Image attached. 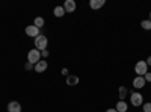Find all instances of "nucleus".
Instances as JSON below:
<instances>
[{"label":"nucleus","instance_id":"f3484780","mask_svg":"<svg viewBox=\"0 0 151 112\" xmlns=\"http://www.w3.org/2000/svg\"><path fill=\"white\" fill-rule=\"evenodd\" d=\"M142 112H151V103H144L142 105Z\"/></svg>","mask_w":151,"mask_h":112},{"label":"nucleus","instance_id":"423d86ee","mask_svg":"<svg viewBox=\"0 0 151 112\" xmlns=\"http://www.w3.org/2000/svg\"><path fill=\"white\" fill-rule=\"evenodd\" d=\"M48 68V64H47V61H44V59H41L38 64H35V67H33V70L36 71V73H44L45 70Z\"/></svg>","mask_w":151,"mask_h":112},{"label":"nucleus","instance_id":"f03ea898","mask_svg":"<svg viewBox=\"0 0 151 112\" xmlns=\"http://www.w3.org/2000/svg\"><path fill=\"white\" fill-rule=\"evenodd\" d=\"M42 58H41V52L40 50H36V48H32V50H29L27 53V62H30L32 65L38 64Z\"/></svg>","mask_w":151,"mask_h":112},{"label":"nucleus","instance_id":"1a4fd4ad","mask_svg":"<svg viewBox=\"0 0 151 112\" xmlns=\"http://www.w3.org/2000/svg\"><path fill=\"white\" fill-rule=\"evenodd\" d=\"M8 112H21V105L18 102H9Z\"/></svg>","mask_w":151,"mask_h":112},{"label":"nucleus","instance_id":"ddd939ff","mask_svg":"<svg viewBox=\"0 0 151 112\" xmlns=\"http://www.w3.org/2000/svg\"><path fill=\"white\" fill-rule=\"evenodd\" d=\"M53 14H55V17H58V18L64 17V14H65L64 6H56V8H55V11H53Z\"/></svg>","mask_w":151,"mask_h":112},{"label":"nucleus","instance_id":"4be33fe9","mask_svg":"<svg viewBox=\"0 0 151 112\" xmlns=\"http://www.w3.org/2000/svg\"><path fill=\"white\" fill-rule=\"evenodd\" d=\"M145 62H147V65H148V67H151V56H148V59H147Z\"/></svg>","mask_w":151,"mask_h":112},{"label":"nucleus","instance_id":"f8f14e48","mask_svg":"<svg viewBox=\"0 0 151 112\" xmlns=\"http://www.w3.org/2000/svg\"><path fill=\"white\" fill-rule=\"evenodd\" d=\"M79 82H80V79H79L77 76H68V77H67V85H68V86H76Z\"/></svg>","mask_w":151,"mask_h":112},{"label":"nucleus","instance_id":"2eb2a0df","mask_svg":"<svg viewBox=\"0 0 151 112\" xmlns=\"http://www.w3.org/2000/svg\"><path fill=\"white\" fill-rule=\"evenodd\" d=\"M141 27L145 30H151V21L150 20H142L141 21Z\"/></svg>","mask_w":151,"mask_h":112},{"label":"nucleus","instance_id":"7ed1b4c3","mask_svg":"<svg viewBox=\"0 0 151 112\" xmlns=\"http://www.w3.org/2000/svg\"><path fill=\"white\" fill-rule=\"evenodd\" d=\"M134 73H136V76H145V74L148 73V65H147V62L145 61H139V62H136V65H134Z\"/></svg>","mask_w":151,"mask_h":112},{"label":"nucleus","instance_id":"5701e85b","mask_svg":"<svg viewBox=\"0 0 151 112\" xmlns=\"http://www.w3.org/2000/svg\"><path fill=\"white\" fill-rule=\"evenodd\" d=\"M106 112H118V111H116V109H115V108H113V109H112V108H110V109H107V111H106Z\"/></svg>","mask_w":151,"mask_h":112},{"label":"nucleus","instance_id":"6e6552de","mask_svg":"<svg viewBox=\"0 0 151 112\" xmlns=\"http://www.w3.org/2000/svg\"><path fill=\"white\" fill-rule=\"evenodd\" d=\"M76 8H77V5H76L74 0H65V3H64V9H65V12H74Z\"/></svg>","mask_w":151,"mask_h":112},{"label":"nucleus","instance_id":"aec40b11","mask_svg":"<svg viewBox=\"0 0 151 112\" xmlns=\"http://www.w3.org/2000/svg\"><path fill=\"white\" fill-rule=\"evenodd\" d=\"M41 58H48V50H42L41 52Z\"/></svg>","mask_w":151,"mask_h":112},{"label":"nucleus","instance_id":"20e7f679","mask_svg":"<svg viewBox=\"0 0 151 112\" xmlns=\"http://www.w3.org/2000/svg\"><path fill=\"white\" fill-rule=\"evenodd\" d=\"M130 102H132V105L136 106V108H137V106H142V105H144V97H142L141 92H132Z\"/></svg>","mask_w":151,"mask_h":112},{"label":"nucleus","instance_id":"9d476101","mask_svg":"<svg viewBox=\"0 0 151 112\" xmlns=\"http://www.w3.org/2000/svg\"><path fill=\"white\" fill-rule=\"evenodd\" d=\"M106 5V0H91L89 2V6L91 9H100Z\"/></svg>","mask_w":151,"mask_h":112},{"label":"nucleus","instance_id":"f257e3e1","mask_svg":"<svg viewBox=\"0 0 151 112\" xmlns=\"http://www.w3.org/2000/svg\"><path fill=\"white\" fill-rule=\"evenodd\" d=\"M47 44H48V40H47V36H44V35H38L35 38V48L36 50H40V52L45 50Z\"/></svg>","mask_w":151,"mask_h":112},{"label":"nucleus","instance_id":"b1692460","mask_svg":"<svg viewBox=\"0 0 151 112\" xmlns=\"http://www.w3.org/2000/svg\"><path fill=\"white\" fill-rule=\"evenodd\" d=\"M150 21H151V12H150Z\"/></svg>","mask_w":151,"mask_h":112},{"label":"nucleus","instance_id":"412c9836","mask_svg":"<svg viewBox=\"0 0 151 112\" xmlns=\"http://www.w3.org/2000/svg\"><path fill=\"white\" fill-rule=\"evenodd\" d=\"M62 74H64V76H67V77L70 76V74H68V70H67V68H62Z\"/></svg>","mask_w":151,"mask_h":112},{"label":"nucleus","instance_id":"4468645a","mask_svg":"<svg viewBox=\"0 0 151 112\" xmlns=\"http://www.w3.org/2000/svg\"><path fill=\"white\" fill-rule=\"evenodd\" d=\"M44 23H45V21H44V18H42V17H36V18H35V21H33V24H35V26H36L38 29H41V27L44 26Z\"/></svg>","mask_w":151,"mask_h":112},{"label":"nucleus","instance_id":"9b49d317","mask_svg":"<svg viewBox=\"0 0 151 112\" xmlns=\"http://www.w3.org/2000/svg\"><path fill=\"white\" fill-rule=\"evenodd\" d=\"M115 109H116L118 112H127V109H129V106H127V103H125L124 100H119V102L116 103V106H115Z\"/></svg>","mask_w":151,"mask_h":112},{"label":"nucleus","instance_id":"0eeeda50","mask_svg":"<svg viewBox=\"0 0 151 112\" xmlns=\"http://www.w3.org/2000/svg\"><path fill=\"white\" fill-rule=\"evenodd\" d=\"M145 79L142 77V76H136L134 79H133V86H134V88L136 90H141V88H144V86H145Z\"/></svg>","mask_w":151,"mask_h":112},{"label":"nucleus","instance_id":"6ab92c4d","mask_svg":"<svg viewBox=\"0 0 151 112\" xmlns=\"http://www.w3.org/2000/svg\"><path fill=\"white\" fill-rule=\"evenodd\" d=\"M144 79H145V82H151V73H147L144 76Z\"/></svg>","mask_w":151,"mask_h":112},{"label":"nucleus","instance_id":"dca6fc26","mask_svg":"<svg viewBox=\"0 0 151 112\" xmlns=\"http://www.w3.org/2000/svg\"><path fill=\"white\" fill-rule=\"evenodd\" d=\"M125 95H127V88H125V86H119V98L124 100Z\"/></svg>","mask_w":151,"mask_h":112},{"label":"nucleus","instance_id":"39448f33","mask_svg":"<svg viewBox=\"0 0 151 112\" xmlns=\"http://www.w3.org/2000/svg\"><path fill=\"white\" fill-rule=\"evenodd\" d=\"M24 32H26L27 36H33V38H36L38 35H41V33H40V29H38L35 24H30V26H27Z\"/></svg>","mask_w":151,"mask_h":112},{"label":"nucleus","instance_id":"a211bd4d","mask_svg":"<svg viewBox=\"0 0 151 112\" xmlns=\"http://www.w3.org/2000/svg\"><path fill=\"white\" fill-rule=\"evenodd\" d=\"M33 67L35 65H32L30 62H26V65H24V68H26V70H33Z\"/></svg>","mask_w":151,"mask_h":112}]
</instances>
